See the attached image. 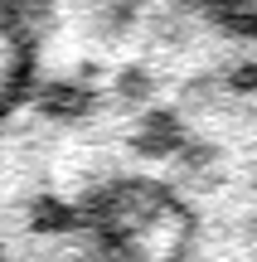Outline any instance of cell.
<instances>
[{
	"label": "cell",
	"instance_id": "1",
	"mask_svg": "<svg viewBox=\"0 0 257 262\" xmlns=\"http://www.w3.org/2000/svg\"><path fill=\"white\" fill-rule=\"evenodd\" d=\"M44 0H0V107L15 97L34 54V15Z\"/></svg>",
	"mask_w": 257,
	"mask_h": 262
}]
</instances>
